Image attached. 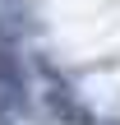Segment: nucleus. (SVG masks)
<instances>
[{"label":"nucleus","instance_id":"1","mask_svg":"<svg viewBox=\"0 0 120 125\" xmlns=\"http://www.w3.org/2000/svg\"><path fill=\"white\" fill-rule=\"evenodd\" d=\"M46 107H51V116L65 125H92V111L79 102V97H69V93H60V88H51L46 93Z\"/></svg>","mask_w":120,"mask_h":125},{"label":"nucleus","instance_id":"2","mask_svg":"<svg viewBox=\"0 0 120 125\" xmlns=\"http://www.w3.org/2000/svg\"><path fill=\"white\" fill-rule=\"evenodd\" d=\"M0 125H9V116H0Z\"/></svg>","mask_w":120,"mask_h":125}]
</instances>
